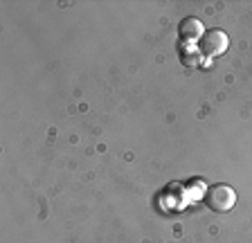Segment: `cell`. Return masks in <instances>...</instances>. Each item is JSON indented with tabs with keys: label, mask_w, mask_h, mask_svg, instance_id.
I'll use <instances>...</instances> for the list:
<instances>
[{
	"label": "cell",
	"mask_w": 252,
	"mask_h": 243,
	"mask_svg": "<svg viewBox=\"0 0 252 243\" xmlns=\"http://www.w3.org/2000/svg\"><path fill=\"white\" fill-rule=\"evenodd\" d=\"M205 205L212 212H230L236 205V191L230 185H223V182L212 185L205 191Z\"/></svg>",
	"instance_id": "6da1fadb"
},
{
	"label": "cell",
	"mask_w": 252,
	"mask_h": 243,
	"mask_svg": "<svg viewBox=\"0 0 252 243\" xmlns=\"http://www.w3.org/2000/svg\"><path fill=\"white\" fill-rule=\"evenodd\" d=\"M227 45H230V41H227V34L223 30H207L198 41L200 54L207 59L216 57V54H223L227 50Z\"/></svg>",
	"instance_id": "7a4b0ae2"
},
{
	"label": "cell",
	"mask_w": 252,
	"mask_h": 243,
	"mask_svg": "<svg viewBox=\"0 0 252 243\" xmlns=\"http://www.w3.org/2000/svg\"><path fill=\"white\" fill-rule=\"evenodd\" d=\"M178 32L183 41H200V36L205 34V27L198 18H185V21H180Z\"/></svg>",
	"instance_id": "3957f363"
}]
</instances>
